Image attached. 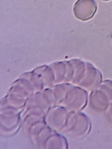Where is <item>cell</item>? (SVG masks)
<instances>
[{
    "label": "cell",
    "instance_id": "cell-1",
    "mask_svg": "<svg viewBox=\"0 0 112 149\" xmlns=\"http://www.w3.org/2000/svg\"><path fill=\"white\" fill-rule=\"evenodd\" d=\"M97 9V4L95 0H77L73 6L74 16L83 21L91 19Z\"/></svg>",
    "mask_w": 112,
    "mask_h": 149
},
{
    "label": "cell",
    "instance_id": "cell-2",
    "mask_svg": "<svg viewBox=\"0 0 112 149\" xmlns=\"http://www.w3.org/2000/svg\"><path fill=\"white\" fill-rule=\"evenodd\" d=\"M101 1H102L103 2H109V1H110L111 0H101Z\"/></svg>",
    "mask_w": 112,
    "mask_h": 149
}]
</instances>
